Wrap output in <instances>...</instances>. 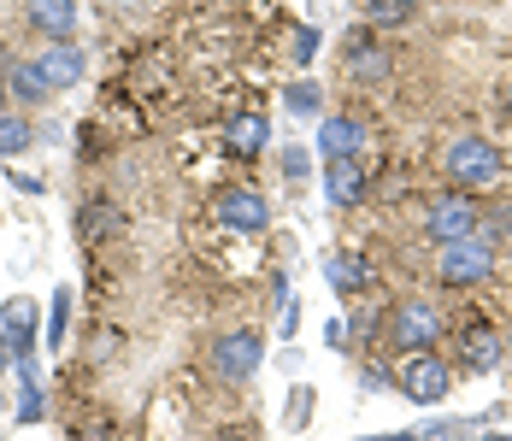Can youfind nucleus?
Masks as SVG:
<instances>
[{
    "label": "nucleus",
    "mask_w": 512,
    "mask_h": 441,
    "mask_svg": "<svg viewBox=\"0 0 512 441\" xmlns=\"http://www.w3.org/2000/svg\"><path fill=\"white\" fill-rule=\"evenodd\" d=\"M442 177H448V189H495L501 177H507V153L489 142L483 130H460L454 142L442 147Z\"/></svg>",
    "instance_id": "obj_1"
},
{
    "label": "nucleus",
    "mask_w": 512,
    "mask_h": 441,
    "mask_svg": "<svg viewBox=\"0 0 512 441\" xmlns=\"http://www.w3.org/2000/svg\"><path fill=\"white\" fill-rule=\"evenodd\" d=\"M395 389L407 394L412 406H442L448 389H454V365H448L436 347L401 353V365H395Z\"/></svg>",
    "instance_id": "obj_2"
},
{
    "label": "nucleus",
    "mask_w": 512,
    "mask_h": 441,
    "mask_svg": "<svg viewBox=\"0 0 512 441\" xmlns=\"http://www.w3.org/2000/svg\"><path fill=\"white\" fill-rule=\"evenodd\" d=\"M477 218H483V206L465 195V189H442V195L424 200V212H418V230H424L436 247H448V242L477 236Z\"/></svg>",
    "instance_id": "obj_3"
},
{
    "label": "nucleus",
    "mask_w": 512,
    "mask_h": 441,
    "mask_svg": "<svg viewBox=\"0 0 512 441\" xmlns=\"http://www.w3.org/2000/svg\"><path fill=\"white\" fill-rule=\"evenodd\" d=\"M436 277H442V289H483L495 277V247L483 242V236L448 242L436 253Z\"/></svg>",
    "instance_id": "obj_4"
},
{
    "label": "nucleus",
    "mask_w": 512,
    "mask_h": 441,
    "mask_svg": "<svg viewBox=\"0 0 512 441\" xmlns=\"http://www.w3.org/2000/svg\"><path fill=\"white\" fill-rule=\"evenodd\" d=\"M442 330H448V318H442V306H436V300H424V294H407V300L389 312V342L401 347V353L436 347V342H442Z\"/></svg>",
    "instance_id": "obj_5"
},
{
    "label": "nucleus",
    "mask_w": 512,
    "mask_h": 441,
    "mask_svg": "<svg viewBox=\"0 0 512 441\" xmlns=\"http://www.w3.org/2000/svg\"><path fill=\"white\" fill-rule=\"evenodd\" d=\"M265 365V336L259 330H230V336H218L212 342V377L218 383H254V371Z\"/></svg>",
    "instance_id": "obj_6"
},
{
    "label": "nucleus",
    "mask_w": 512,
    "mask_h": 441,
    "mask_svg": "<svg viewBox=\"0 0 512 441\" xmlns=\"http://www.w3.org/2000/svg\"><path fill=\"white\" fill-rule=\"evenodd\" d=\"M212 218L224 230H236V236H259V230H271V200L259 189H248V183H230L224 195L212 200Z\"/></svg>",
    "instance_id": "obj_7"
},
{
    "label": "nucleus",
    "mask_w": 512,
    "mask_h": 441,
    "mask_svg": "<svg viewBox=\"0 0 512 441\" xmlns=\"http://www.w3.org/2000/svg\"><path fill=\"white\" fill-rule=\"evenodd\" d=\"M507 359V336L495 330V324H460V336H454V365H465L471 377H483V371H495Z\"/></svg>",
    "instance_id": "obj_8"
},
{
    "label": "nucleus",
    "mask_w": 512,
    "mask_h": 441,
    "mask_svg": "<svg viewBox=\"0 0 512 441\" xmlns=\"http://www.w3.org/2000/svg\"><path fill=\"white\" fill-rule=\"evenodd\" d=\"M36 324H42V306H36L30 294H12V300L0 306V330H6V342H12V359H36Z\"/></svg>",
    "instance_id": "obj_9"
},
{
    "label": "nucleus",
    "mask_w": 512,
    "mask_h": 441,
    "mask_svg": "<svg viewBox=\"0 0 512 441\" xmlns=\"http://www.w3.org/2000/svg\"><path fill=\"white\" fill-rule=\"evenodd\" d=\"M389 71H395L389 48L371 30H354L348 36V83H389Z\"/></svg>",
    "instance_id": "obj_10"
},
{
    "label": "nucleus",
    "mask_w": 512,
    "mask_h": 441,
    "mask_svg": "<svg viewBox=\"0 0 512 441\" xmlns=\"http://www.w3.org/2000/svg\"><path fill=\"white\" fill-rule=\"evenodd\" d=\"M365 142H371V130H365L359 118H324L312 147H318V159H324V165H336V159H359Z\"/></svg>",
    "instance_id": "obj_11"
},
{
    "label": "nucleus",
    "mask_w": 512,
    "mask_h": 441,
    "mask_svg": "<svg viewBox=\"0 0 512 441\" xmlns=\"http://www.w3.org/2000/svg\"><path fill=\"white\" fill-rule=\"evenodd\" d=\"M36 65H42L48 89H77L89 77V53L77 48V42H48V48L36 53Z\"/></svg>",
    "instance_id": "obj_12"
},
{
    "label": "nucleus",
    "mask_w": 512,
    "mask_h": 441,
    "mask_svg": "<svg viewBox=\"0 0 512 441\" xmlns=\"http://www.w3.org/2000/svg\"><path fill=\"white\" fill-rule=\"evenodd\" d=\"M24 18L48 42H71L77 36V0H24Z\"/></svg>",
    "instance_id": "obj_13"
},
{
    "label": "nucleus",
    "mask_w": 512,
    "mask_h": 441,
    "mask_svg": "<svg viewBox=\"0 0 512 441\" xmlns=\"http://www.w3.org/2000/svg\"><path fill=\"white\" fill-rule=\"evenodd\" d=\"M324 195L336 200V206H359V200H371V171H365L359 159H336V165H324Z\"/></svg>",
    "instance_id": "obj_14"
},
{
    "label": "nucleus",
    "mask_w": 512,
    "mask_h": 441,
    "mask_svg": "<svg viewBox=\"0 0 512 441\" xmlns=\"http://www.w3.org/2000/svg\"><path fill=\"white\" fill-rule=\"evenodd\" d=\"M0 83H6V95L18 100V106H42V100L53 95V89H48V77H42V65H36V59H12Z\"/></svg>",
    "instance_id": "obj_15"
},
{
    "label": "nucleus",
    "mask_w": 512,
    "mask_h": 441,
    "mask_svg": "<svg viewBox=\"0 0 512 441\" xmlns=\"http://www.w3.org/2000/svg\"><path fill=\"white\" fill-rule=\"evenodd\" d=\"M18 371V424H42V412H48V394H42V377H36V359H18L12 365Z\"/></svg>",
    "instance_id": "obj_16"
},
{
    "label": "nucleus",
    "mask_w": 512,
    "mask_h": 441,
    "mask_svg": "<svg viewBox=\"0 0 512 441\" xmlns=\"http://www.w3.org/2000/svg\"><path fill=\"white\" fill-rule=\"evenodd\" d=\"M365 12V30H401L418 18V0H359Z\"/></svg>",
    "instance_id": "obj_17"
},
{
    "label": "nucleus",
    "mask_w": 512,
    "mask_h": 441,
    "mask_svg": "<svg viewBox=\"0 0 512 441\" xmlns=\"http://www.w3.org/2000/svg\"><path fill=\"white\" fill-rule=\"evenodd\" d=\"M265 142H271V124H265L259 112H248V118H236V124L224 130V147H230V153H242V159H254V153H259Z\"/></svg>",
    "instance_id": "obj_18"
},
{
    "label": "nucleus",
    "mask_w": 512,
    "mask_h": 441,
    "mask_svg": "<svg viewBox=\"0 0 512 441\" xmlns=\"http://www.w3.org/2000/svg\"><path fill=\"white\" fill-rule=\"evenodd\" d=\"M324 277H330V289L336 294H359L365 283H371V271H365L359 253H336V259H324Z\"/></svg>",
    "instance_id": "obj_19"
},
{
    "label": "nucleus",
    "mask_w": 512,
    "mask_h": 441,
    "mask_svg": "<svg viewBox=\"0 0 512 441\" xmlns=\"http://www.w3.org/2000/svg\"><path fill=\"white\" fill-rule=\"evenodd\" d=\"M118 230H124V212H118V206H83V212H77V236H83V247L106 242V236H118Z\"/></svg>",
    "instance_id": "obj_20"
},
{
    "label": "nucleus",
    "mask_w": 512,
    "mask_h": 441,
    "mask_svg": "<svg viewBox=\"0 0 512 441\" xmlns=\"http://www.w3.org/2000/svg\"><path fill=\"white\" fill-rule=\"evenodd\" d=\"M36 147V124L24 112H0V159H18Z\"/></svg>",
    "instance_id": "obj_21"
},
{
    "label": "nucleus",
    "mask_w": 512,
    "mask_h": 441,
    "mask_svg": "<svg viewBox=\"0 0 512 441\" xmlns=\"http://www.w3.org/2000/svg\"><path fill=\"white\" fill-rule=\"evenodd\" d=\"M283 106H289L295 118H318V112H324V89H318V83H289V89H283Z\"/></svg>",
    "instance_id": "obj_22"
},
{
    "label": "nucleus",
    "mask_w": 512,
    "mask_h": 441,
    "mask_svg": "<svg viewBox=\"0 0 512 441\" xmlns=\"http://www.w3.org/2000/svg\"><path fill=\"white\" fill-rule=\"evenodd\" d=\"M477 236H483L489 247L507 242V236H512V206H507V200H501V206H483V218H477Z\"/></svg>",
    "instance_id": "obj_23"
},
{
    "label": "nucleus",
    "mask_w": 512,
    "mask_h": 441,
    "mask_svg": "<svg viewBox=\"0 0 512 441\" xmlns=\"http://www.w3.org/2000/svg\"><path fill=\"white\" fill-rule=\"evenodd\" d=\"M71 336V289H53V306H48V347H65Z\"/></svg>",
    "instance_id": "obj_24"
},
{
    "label": "nucleus",
    "mask_w": 512,
    "mask_h": 441,
    "mask_svg": "<svg viewBox=\"0 0 512 441\" xmlns=\"http://www.w3.org/2000/svg\"><path fill=\"white\" fill-rule=\"evenodd\" d=\"M283 424H289V430H307V424H312V389H307V383H295V389H289V412H283Z\"/></svg>",
    "instance_id": "obj_25"
},
{
    "label": "nucleus",
    "mask_w": 512,
    "mask_h": 441,
    "mask_svg": "<svg viewBox=\"0 0 512 441\" xmlns=\"http://www.w3.org/2000/svg\"><path fill=\"white\" fill-rule=\"evenodd\" d=\"M283 177H289V183H307L312 177V153L307 147H283Z\"/></svg>",
    "instance_id": "obj_26"
},
{
    "label": "nucleus",
    "mask_w": 512,
    "mask_h": 441,
    "mask_svg": "<svg viewBox=\"0 0 512 441\" xmlns=\"http://www.w3.org/2000/svg\"><path fill=\"white\" fill-rule=\"evenodd\" d=\"M312 53H318V30H295V59L307 65Z\"/></svg>",
    "instance_id": "obj_27"
},
{
    "label": "nucleus",
    "mask_w": 512,
    "mask_h": 441,
    "mask_svg": "<svg viewBox=\"0 0 512 441\" xmlns=\"http://www.w3.org/2000/svg\"><path fill=\"white\" fill-rule=\"evenodd\" d=\"M12 189H18V195H42V177H30V171H12Z\"/></svg>",
    "instance_id": "obj_28"
},
{
    "label": "nucleus",
    "mask_w": 512,
    "mask_h": 441,
    "mask_svg": "<svg viewBox=\"0 0 512 441\" xmlns=\"http://www.w3.org/2000/svg\"><path fill=\"white\" fill-rule=\"evenodd\" d=\"M359 441H418V430H389V436H359Z\"/></svg>",
    "instance_id": "obj_29"
},
{
    "label": "nucleus",
    "mask_w": 512,
    "mask_h": 441,
    "mask_svg": "<svg viewBox=\"0 0 512 441\" xmlns=\"http://www.w3.org/2000/svg\"><path fill=\"white\" fill-rule=\"evenodd\" d=\"M18 359H12V342H6V330H0V371H12Z\"/></svg>",
    "instance_id": "obj_30"
},
{
    "label": "nucleus",
    "mask_w": 512,
    "mask_h": 441,
    "mask_svg": "<svg viewBox=\"0 0 512 441\" xmlns=\"http://www.w3.org/2000/svg\"><path fill=\"white\" fill-rule=\"evenodd\" d=\"M77 441H112V430H106V424H95V430H83Z\"/></svg>",
    "instance_id": "obj_31"
},
{
    "label": "nucleus",
    "mask_w": 512,
    "mask_h": 441,
    "mask_svg": "<svg viewBox=\"0 0 512 441\" xmlns=\"http://www.w3.org/2000/svg\"><path fill=\"white\" fill-rule=\"evenodd\" d=\"M6 100H12V95H6V83H0V112H6Z\"/></svg>",
    "instance_id": "obj_32"
},
{
    "label": "nucleus",
    "mask_w": 512,
    "mask_h": 441,
    "mask_svg": "<svg viewBox=\"0 0 512 441\" xmlns=\"http://www.w3.org/2000/svg\"><path fill=\"white\" fill-rule=\"evenodd\" d=\"M501 336H507V353H512V324H507V330H501Z\"/></svg>",
    "instance_id": "obj_33"
},
{
    "label": "nucleus",
    "mask_w": 512,
    "mask_h": 441,
    "mask_svg": "<svg viewBox=\"0 0 512 441\" xmlns=\"http://www.w3.org/2000/svg\"><path fill=\"white\" fill-rule=\"evenodd\" d=\"M483 441H512V436H483Z\"/></svg>",
    "instance_id": "obj_34"
}]
</instances>
